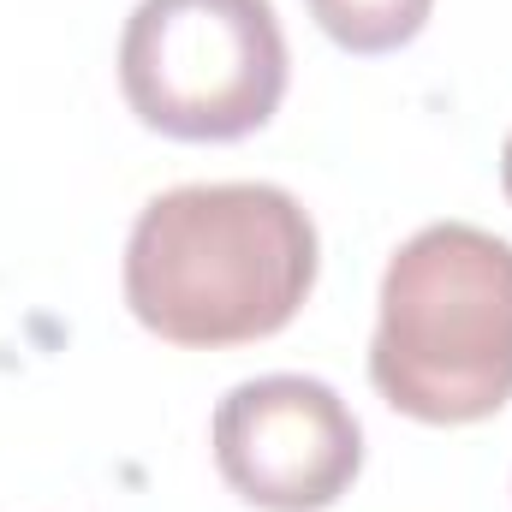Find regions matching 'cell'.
I'll use <instances>...</instances> for the list:
<instances>
[{
    "instance_id": "1",
    "label": "cell",
    "mask_w": 512,
    "mask_h": 512,
    "mask_svg": "<svg viewBox=\"0 0 512 512\" xmlns=\"http://www.w3.org/2000/svg\"><path fill=\"white\" fill-rule=\"evenodd\" d=\"M322 268L316 221L280 185H179L143 203L126 239L131 316L191 352L280 334Z\"/></svg>"
},
{
    "instance_id": "2",
    "label": "cell",
    "mask_w": 512,
    "mask_h": 512,
    "mask_svg": "<svg viewBox=\"0 0 512 512\" xmlns=\"http://www.w3.org/2000/svg\"><path fill=\"white\" fill-rule=\"evenodd\" d=\"M370 382L411 423L465 429L512 399V245L435 221L382 274Z\"/></svg>"
},
{
    "instance_id": "3",
    "label": "cell",
    "mask_w": 512,
    "mask_h": 512,
    "mask_svg": "<svg viewBox=\"0 0 512 512\" xmlns=\"http://www.w3.org/2000/svg\"><path fill=\"white\" fill-rule=\"evenodd\" d=\"M120 96L173 143H239L280 114L286 36L268 0H137Z\"/></svg>"
},
{
    "instance_id": "4",
    "label": "cell",
    "mask_w": 512,
    "mask_h": 512,
    "mask_svg": "<svg viewBox=\"0 0 512 512\" xmlns=\"http://www.w3.org/2000/svg\"><path fill=\"white\" fill-rule=\"evenodd\" d=\"M221 483L262 512H328L364 471L352 405L316 376L239 382L209 423Z\"/></svg>"
},
{
    "instance_id": "5",
    "label": "cell",
    "mask_w": 512,
    "mask_h": 512,
    "mask_svg": "<svg viewBox=\"0 0 512 512\" xmlns=\"http://www.w3.org/2000/svg\"><path fill=\"white\" fill-rule=\"evenodd\" d=\"M328 42L346 54H393L423 36L435 0H304Z\"/></svg>"
},
{
    "instance_id": "6",
    "label": "cell",
    "mask_w": 512,
    "mask_h": 512,
    "mask_svg": "<svg viewBox=\"0 0 512 512\" xmlns=\"http://www.w3.org/2000/svg\"><path fill=\"white\" fill-rule=\"evenodd\" d=\"M501 191H507V203H512V131H507V143H501Z\"/></svg>"
}]
</instances>
